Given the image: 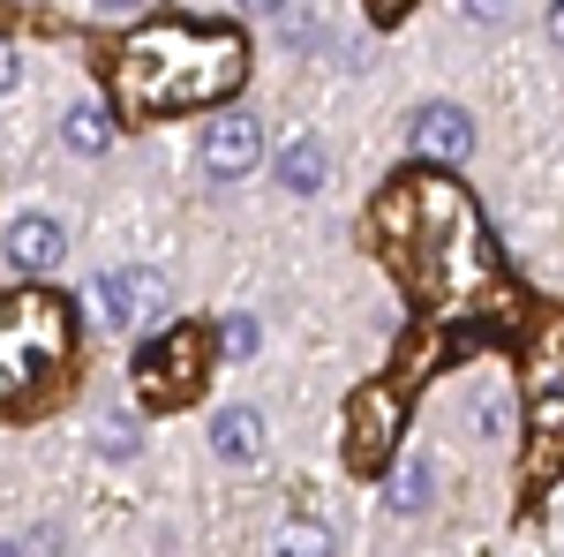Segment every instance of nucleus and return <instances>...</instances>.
Segmentation results:
<instances>
[{"label":"nucleus","mask_w":564,"mask_h":557,"mask_svg":"<svg viewBox=\"0 0 564 557\" xmlns=\"http://www.w3.org/2000/svg\"><path fill=\"white\" fill-rule=\"evenodd\" d=\"M527 429H534V474L564 468V324L542 332L527 354Z\"/></svg>","instance_id":"5"},{"label":"nucleus","mask_w":564,"mask_h":557,"mask_svg":"<svg viewBox=\"0 0 564 557\" xmlns=\"http://www.w3.org/2000/svg\"><path fill=\"white\" fill-rule=\"evenodd\" d=\"M406 136H414V151H422L430 167H452V159H467V151H475V121H467L459 106H422Z\"/></svg>","instance_id":"9"},{"label":"nucleus","mask_w":564,"mask_h":557,"mask_svg":"<svg viewBox=\"0 0 564 557\" xmlns=\"http://www.w3.org/2000/svg\"><path fill=\"white\" fill-rule=\"evenodd\" d=\"M212 444H218V460L257 468V460H263V415H249V407H226V415L212 422Z\"/></svg>","instance_id":"11"},{"label":"nucleus","mask_w":564,"mask_h":557,"mask_svg":"<svg viewBox=\"0 0 564 557\" xmlns=\"http://www.w3.org/2000/svg\"><path fill=\"white\" fill-rule=\"evenodd\" d=\"M68 362V309L53 294H0V407H23Z\"/></svg>","instance_id":"3"},{"label":"nucleus","mask_w":564,"mask_h":557,"mask_svg":"<svg viewBox=\"0 0 564 557\" xmlns=\"http://www.w3.org/2000/svg\"><path fill=\"white\" fill-rule=\"evenodd\" d=\"M90 8H106V15H129V8H143V0H90Z\"/></svg>","instance_id":"20"},{"label":"nucleus","mask_w":564,"mask_h":557,"mask_svg":"<svg viewBox=\"0 0 564 557\" xmlns=\"http://www.w3.org/2000/svg\"><path fill=\"white\" fill-rule=\"evenodd\" d=\"M550 39H564V0H557V8H550Z\"/></svg>","instance_id":"22"},{"label":"nucleus","mask_w":564,"mask_h":557,"mask_svg":"<svg viewBox=\"0 0 564 557\" xmlns=\"http://www.w3.org/2000/svg\"><path fill=\"white\" fill-rule=\"evenodd\" d=\"M61 136H68V143H76L84 159H106V143H113V114H106L98 98H84V106H76V114L61 121Z\"/></svg>","instance_id":"13"},{"label":"nucleus","mask_w":564,"mask_h":557,"mask_svg":"<svg viewBox=\"0 0 564 557\" xmlns=\"http://www.w3.org/2000/svg\"><path fill=\"white\" fill-rule=\"evenodd\" d=\"M0 557H15V543H0Z\"/></svg>","instance_id":"23"},{"label":"nucleus","mask_w":564,"mask_h":557,"mask_svg":"<svg viewBox=\"0 0 564 557\" xmlns=\"http://www.w3.org/2000/svg\"><path fill=\"white\" fill-rule=\"evenodd\" d=\"M241 8H249V15H271V8H286V0H241Z\"/></svg>","instance_id":"21"},{"label":"nucleus","mask_w":564,"mask_h":557,"mask_svg":"<svg viewBox=\"0 0 564 557\" xmlns=\"http://www.w3.org/2000/svg\"><path fill=\"white\" fill-rule=\"evenodd\" d=\"M399 429H406V399L391 385H361L347 399V468L377 474L391 452H399Z\"/></svg>","instance_id":"6"},{"label":"nucleus","mask_w":564,"mask_h":557,"mask_svg":"<svg viewBox=\"0 0 564 557\" xmlns=\"http://www.w3.org/2000/svg\"><path fill=\"white\" fill-rule=\"evenodd\" d=\"M369 15H377V23H399V15H406V0H369Z\"/></svg>","instance_id":"18"},{"label":"nucleus","mask_w":564,"mask_h":557,"mask_svg":"<svg viewBox=\"0 0 564 557\" xmlns=\"http://www.w3.org/2000/svg\"><path fill=\"white\" fill-rule=\"evenodd\" d=\"M218 346H226V354H234V362H249V354H257V346H263L257 317H226V332H218Z\"/></svg>","instance_id":"16"},{"label":"nucleus","mask_w":564,"mask_h":557,"mask_svg":"<svg viewBox=\"0 0 564 557\" xmlns=\"http://www.w3.org/2000/svg\"><path fill=\"white\" fill-rule=\"evenodd\" d=\"M90 301H98V317H106L113 332H143V324L166 317V279L143 271V264H129V271H106V279L90 287Z\"/></svg>","instance_id":"7"},{"label":"nucleus","mask_w":564,"mask_h":557,"mask_svg":"<svg viewBox=\"0 0 564 557\" xmlns=\"http://www.w3.org/2000/svg\"><path fill=\"white\" fill-rule=\"evenodd\" d=\"M377 242H384L391 271L406 279V294L422 309H467V317H505V264L481 226L475 196L444 167H422L391 181L377 204Z\"/></svg>","instance_id":"1"},{"label":"nucleus","mask_w":564,"mask_h":557,"mask_svg":"<svg viewBox=\"0 0 564 557\" xmlns=\"http://www.w3.org/2000/svg\"><path fill=\"white\" fill-rule=\"evenodd\" d=\"M505 8H512V0H467V15H481V23H497Z\"/></svg>","instance_id":"17"},{"label":"nucleus","mask_w":564,"mask_h":557,"mask_svg":"<svg viewBox=\"0 0 564 557\" xmlns=\"http://www.w3.org/2000/svg\"><path fill=\"white\" fill-rule=\"evenodd\" d=\"M249 76V39L241 31H196V23H151L121 39L113 53V90L129 98V114H188L234 98Z\"/></svg>","instance_id":"2"},{"label":"nucleus","mask_w":564,"mask_h":557,"mask_svg":"<svg viewBox=\"0 0 564 557\" xmlns=\"http://www.w3.org/2000/svg\"><path fill=\"white\" fill-rule=\"evenodd\" d=\"M279 181H286V189H302V196H316V189L332 181V151H324L316 136H294V143L279 151Z\"/></svg>","instance_id":"12"},{"label":"nucleus","mask_w":564,"mask_h":557,"mask_svg":"<svg viewBox=\"0 0 564 557\" xmlns=\"http://www.w3.org/2000/svg\"><path fill=\"white\" fill-rule=\"evenodd\" d=\"M8 257L23 264V271H53V264L68 257V234H61V218L23 212L15 226H8Z\"/></svg>","instance_id":"10"},{"label":"nucleus","mask_w":564,"mask_h":557,"mask_svg":"<svg viewBox=\"0 0 564 557\" xmlns=\"http://www.w3.org/2000/svg\"><path fill=\"white\" fill-rule=\"evenodd\" d=\"M15 84V53H8V39H0V90Z\"/></svg>","instance_id":"19"},{"label":"nucleus","mask_w":564,"mask_h":557,"mask_svg":"<svg viewBox=\"0 0 564 557\" xmlns=\"http://www.w3.org/2000/svg\"><path fill=\"white\" fill-rule=\"evenodd\" d=\"M271 557H332V535L316 527V519H294L286 535H279V550Z\"/></svg>","instance_id":"15"},{"label":"nucleus","mask_w":564,"mask_h":557,"mask_svg":"<svg viewBox=\"0 0 564 557\" xmlns=\"http://www.w3.org/2000/svg\"><path fill=\"white\" fill-rule=\"evenodd\" d=\"M257 159H263V129L249 121V114H218L212 136H204V167H212L218 181H241Z\"/></svg>","instance_id":"8"},{"label":"nucleus","mask_w":564,"mask_h":557,"mask_svg":"<svg viewBox=\"0 0 564 557\" xmlns=\"http://www.w3.org/2000/svg\"><path fill=\"white\" fill-rule=\"evenodd\" d=\"M204 362H212V340L196 324H174L166 340H151L135 354V399L143 407H181L204 392Z\"/></svg>","instance_id":"4"},{"label":"nucleus","mask_w":564,"mask_h":557,"mask_svg":"<svg viewBox=\"0 0 564 557\" xmlns=\"http://www.w3.org/2000/svg\"><path fill=\"white\" fill-rule=\"evenodd\" d=\"M391 513H430V497H436V482H430V468H422V460H406V468L391 474Z\"/></svg>","instance_id":"14"}]
</instances>
